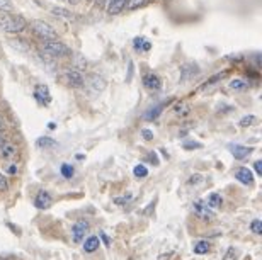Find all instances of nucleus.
I'll return each instance as SVG.
<instances>
[{"label": "nucleus", "mask_w": 262, "mask_h": 260, "mask_svg": "<svg viewBox=\"0 0 262 260\" xmlns=\"http://www.w3.org/2000/svg\"><path fill=\"white\" fill-rule=\"evenodd\" d=\"M0 260H4V258H0Z\"/></svg>", "instance_id": "obj_47"}, {"label": "nucleus", "mask_w": 262, "mask_h": 260, "mask_svg": "<svg viewBox=\"0 0 262 260\" xmlns=\"http://www.w3.org/2000/svg\"><path fill=\"white\" fill-rule=\"evenodd\" d=\"M142 134H143L145 140H152V138H153V133H152V131H148V129H143Z\"/></svg>", "instance_id": "obj_37"}, {"label": "nucleus", "mask_w": 262, "mask_h": 260, "mask_svg": "<svg viewBox=\"0 0 262 260\" xmlns=\"http://www.w3.org/2000/svg\"><path fill=\"white\" fill-rule=\"evenodd\" d=\"M34 99L39 102V104H46L48 106L51 102V94L48 90V87L46 85H36L34 89Z\"/></svg>", "instance_id": "obj_8"}, {"label": "nucleus", "mask_w": 262, "mask_h": 260, "mask_svg": "<svg viewBox=\"0 0 262 260\" xmlns=\"http://www.w3.org/2000/svg\"><path fill=\"white\" fill-rule=\"evenodd\" d=\"M17 170H19V169H17V165H14V164H12V165H7V169H6L7 174H11V175H16V174H17Z\"/></svg>", "instance_id": "obj_35"}, {"label": "nucleus", "mask_w": 262, "mask_h": 260, "mask_svg": "<svg viewBox=\"0 0 262 260\" xmlns=\"http://www.w3.org/2000/svg\"><path fill=\"white\" fill-rule=\"evenodd\" d=\"M228 150L232 151V155L235 157L237 160H243L252 153V148H247V146H240V145H230Z\"/></svg>", "instance_id": "obj_10"}, {"label": "nucleus", "mask_w": 262, "mask_h": 260, "mask_svg": "<svg viewBox=\"0 0 262 260\" xmlns=\"http://www.w3.org/2000/svg\"><path fill=\"white\" fill-rule=\"evenodd\" d=\"M252 123H255L254 116H245V118L240 121V126H249V124H252Z\"/></svg>", "instance_id": "obj_31"}, {"label": "nucleus", "mask_w": 262, "mask_h": 260, "mask_svg": "<svg viewBox=\"0 0 262 260\" xmlns=\"http://www.w3.org/2000/svg\"><path fill=\"white\" fill-rule=\"evenodd\" d=\"M201 146H203V145H201V143H184V148H186V150H191V148H201Z\"/></svg>", "instance_id": "obj_36"}, {"label": "nucleus", "mask_w": 262, "mask_h": 260, "mask_svg": "<svg viewBox=\"0 0 262 260\" xmlns=\"http://www.w3.org/2000/svg\"><path fill=\"white\" fill-rule=\"evenodd\" d=\"M150 155H152V157H150V162H152V164H158V159H157V157H155V153H150Z\"/></svg>", "instance_id": "obj_40"}, {"label": "nucleus", "mask_w": 262, "mask_h": 260, "mask_svg": "<svg viewBox=\"0 0 262 260\" xmlns=\"http://www.w3.org/2000/svg\"><path fill=\"white\" fill-rule=\"evenodd\" d=\"M60 172H62V175H63L65 179H72V177H73V174H75L73 167H72V165H68V164H63V165H62V169H60Z\"/></svg>", "instance_id": "obj_23"}, {"label": "nucleus", "mask_w": 262, "mask_h": 260, "mask_svg": "<svg viewBox=\"0 0 262 260\" xmlns=\"http://www.w3.org/2000/svg\"><path fill=\"white\" fill-rule=\"evenodd\" d=\"M87 85L91 87V90H94V92H101V90H104L106 82H104V78L99 75H91L89 77Z\"/></svg>", "instance_id": "obj_14"}, {"label": "nucleus", "mask_w": 262, "mask_h": 260, "mask_svg": "<svg viewBox=\"0 0 262 260\" xmlns=\"http://www.w3.org/2000/svg\"><path fill=\"white\" fill-rule=\"evenodd\" d=\"M107 4V0H96V4H97V6H99V4H101V6H102V4Z\"/></svg>", "instance_id": "obj_45"}, {"label": "nucleus", "mask_w": 262, "mask_h": 260, "mask_svg": "<svg viewBox=\"0 0 262 260\" xmlns=\"http://www.w3.org/2000/svg\"><path fill=\"white\" fill-rule=\"evenodd\" d=\"M12 9L14 6L11 0H0V11L2 12H12Z\"/></svg>", "instance_id": "obj_27"}, {"label": "nucleus", "mask_w": 262, "mask_h": 260, "mask_svg": "<svg viewBox=\"0 0 262 260\" xmlns=\"http://www.w3.org/2000/svg\"><path fill=\"white\" fill-rule=\"evenodd\" d=\"M163 108H165V102H162V104H157L155 108L148 109L147 113H145L143 119H147V121H153V119H157L158 116H160L162 111H163Z\"/></svg>", "instance_id": "obj_15"}, {"label": "nucleus", "mask_w": 262, "mask_h": 260, "mask_svg": "<svg viewBox=\"0 0 262 260\" xmlns=\"http://www.w3.org/2000/svg\"><path fill=\"white\" fill-rule=\"evenodd\" d=\"M209 252V243L208 241H198V243L194 245V253L198 255H204Z\"/></svg>", "instance_id": "obj_21"}, {"label": "nucleus", "mask_w": 262, "mask_h": 260, "mask_svg": "<svg viewBox=\"0 0 262 260\" xmlns=\"http://www.w3.org/2000/svg\"><path fill=\"white\" fill-rule=\"evenodd\" d=\"M26 26L27 24H26L24 17H21V16H12V14H9V12L0 16V29L6 32H11V34L24 31Z\"/></svg>", "instance_id": "obj_1"}, {"label": "nucleus", "mask_w": 262, "mask_h": 260, "mask_svg": "<svg viewBox=\"0 0 262 260\" xmlns=\"http://www.w3.org/2000/svg\"><path fill=\"white\" fill-rule=\"evenodd\" d=\"M32 31L36 32V36L43 39H55L56 38V31L53 26H50L45 21H34L32 22Z\"/></svg>", "instance_id": "obj_3"}, {"label": "nucleus", "mask_w": 262, "mask_h": 260, "mask_svg": "<svg viewBox=\"0 0 262 260\" xmlns=\"http://www.w3.org/2000/svg\"><path fill=\"white\" fill-rule=\"evenodd\" d=\"M206 204H208L211 210H218V207H222V196L216 194V192H211L208 196V202Z\"/></svg>", "instance_id": "obj_18"}, {"label": "nucleus", "mask_w": 262, "mask_h": 260, "mask_svg": "<svg viewBox=\"0 0 262 260\" xmlns=\"http://www.w3.org/2000/svg\"><path fill=\"white\" fill-rule=\"evenodd\" d=\"M133 174H135V177L143 179V177H147V175H148V169L145 165H137L133 169Z\"/></svg>", "instance_id": "obj_22"}, {"label": "nucleus", "mask_w": 262, "mask_h": 260, "mask_svg": "<svg viewBox=\"0 0 262 260\" xmlns=\"http://www.w3.org/2000/svg\"><path fill=\"white\" fill-rule=\"evenodd\" d=\"M14 155H16V146H14L12 143H6L4 146H0V157H2V159L9 160L12 159Z\"/></svg>", "instance_id": "obj_17"}, {"label": "nucleus", "mask_w": 262, "mask_h": 260, "mask_svg": "<svg viewBox=\"0 0 262 260\" xmlns=\"http://www.w3.org/2000/svg\"><path fill=\"white\" fill-rule=\"evenodd\" d=\"M193 213L198 218H201V220H206V221L214 218V213L211 211V207H209L204 201H196L193 204Z\"/></svg>", "instance_id": "obj_4"}, {"label": "nucleus", "mask_w": 262, "mask_h": 260, "mask_svg": "<svg viewBox=\"0 0 262 260\" xmlns=\"http://www.w3.org/2000/svg\"><path fill=\"white\" fill-rule=\"evenodd\" d=\"M70 2H77V0H70Z\"/></svg>", "instance_id": "obj_46"}, {"label": "nucleus", "mask_w": 262, "mask_h": 260, "mask_svg": "<svg viewBox=\"0 0 262 260\" xmlns=\"http://www.w3.org/2000/svg\"><path fill=\"white\" fill-rule=\"evenodd\" d=\"M176 113L179 116H186L187 113H189V108H187L186 104H177L176 106Z\"/></svg>", "instance_id": "obj_28"}, {"label": "nucleus", "mask_w": 262, "mask_h": 260, "mask_svg": "<svg viewBox=\"0 0 262 260\" xmlns=\"http://www.w3.org/2000/svg\"><path fill=\"white\" fill-rule=\"evenodd\" d=\"M87 231H89V223L87 221H77L75 223L73 228H72V236H73L75 243H80Z\"/></svg>", "instance_id": "obj_5"}, {"label": "nucleus", "mask_w": 262, "mask_h": 260, "mask_svg": "<svg viewBox=\"0 0 262 260\" xmlns=\"http://www.w3.org/2000/svg\"><path fill=\"white\" fill-rule=\"evenodd\" d=\"M37 145H39V146H55V141L50 140V138H39Z\"/></svg>", "instance_id": "obj_30"}, {"label": "nucleus", "mask_w": 262, "mask_h": 260, "mask_svg": "<svg viewBox=\"0 0 262 260\" xmlns=\"http://www.w3.org/2000/svg\"><path fill=\"white\" fill-rule=\"evenodd\" d=\"M41 49L45 51L46 55H50V57H68L72 51L67 44L60 43V41H55V39H45L43 44H41Z\"/></svg>", "instance_id": "obj_2"}, {"label": "nucleus", "mask_w": 262, "mask_h": 260, "mask_svg": "<svg viewBox=\"0 0 262 260\" xmlns=\"http://www.w3.org/2000/svg\"><path fill=\"white\" fill-rule=\"evenodd\" d=\"M131 77H133V63L129 62V72H128V82L131 80Z\"/></svg>", "instance_id": "obj_41"}, {"label": "nucleus", "mask_w": 262, "mask_h": 260, "mask_svg": "<svg viewBox=\"0 0 262 260\" xmlns=\"http://www.w3.org/2000/svg\"><path fill=\"white\" fill-rule=\"evenodd\" d=\"M53 204V199L46 190H41V192H37V196L34 197V206L37 210H48V207Z\"/></svg>", "instance_id": "obj_6"}, {"label": "nucleus", "mask_w": 262, "mask_h": 260, "mask_svg": "<svg viewBox=\"0 0 262 260\" xmlns=\"http://www.w3.org/2000/svg\"><path fill=\"white\" fill-rule=\"evenodd\" d=\"M126 2L128 0H107V14H111V16L119 14L126 7Z\"/></svg>", "instance_id": "obj_13"}, {"label": "nucleus", "mask_w": 262, "mask_h": 260, "mask_svg": "<svg viewBox=\"0 0 262 260\" xmlns=\"http://www.w3.org/2000/svg\"><path fill=\"white\" fill-rule=\"evenodd\" d=\"M131 199H133V197H131V194H126V197H118L114 202H116V204H124V202H129Z\"/></svg>", "instance_id": "obj_32"}, {"label": "nucleus", "mask_w": 262, "mask_h": 260, "mask_svg": "<svg viewBox=\"0 0 262 260\" xmlns=\"http://www.w3.org/2000/svg\"><path fill=\"white\" fill-rule=\"evenodd\" d=\"M235 258H237V252H235V248L230 247V248L227 250V253H225L223 260H235Z\"/></svg>", "instance_id": "obj_29"}, {"label": "nucleus", "mask_w": 262, "mask_h": 260, "mask_svg": "<svg viewBox=\"0 0 262 260\" xmlns=\"http://www.w3.org/2000/svg\"><path fill=\"white\" fill-rule=\"evenodd\" d=\"M143 85L150 90H160L162 89V80L153 73H148V75L143 77Z\"/></svg>", "instance_id": "obj_9"}, {"label": "nucleus", "mask_w": 262, "mask_h": 260, "mask_svg": "<svg viewBox=\"0 0 262 260\" xmlns=\"http://www.w3.org/2000/svg\"><path fill=\"white\" fill-rule=\"evenodd\" d=\"M51 14H55V16H58V17H63V19H72L73 17V14L67 11V9H62V7H53L51 9Z\"/></svg>", "instance_id": "obj_19"}, {"label": "nucleus", "mask_w": 262, "mask_h": 260, "mask_svg": "<svg viewBox=\"0 0 262 260\" xmlns=\"http://www.w3.org/2000/svg\"><path fill=\"white\" fill-rule=\"evenodd\" d=\"M199 180H203V177H201V175H193V177L189 179V185H198Z\"/></svg>", "instance_id": "obj_34"}, {"label": "nucleus", "mask_w": 262, "mask_h": 260, "mask_svg": "<svg viewBox=\"0 0 262 260\" xmlns=\"http://www.w3.org/2000/svg\"><path fill=\"white\" fill-rule=\"evenodd\" d=\"M147 2H148V0H128V2H126V6H128V9H131V11H133V9L143 7Z\"/></svg>", "instance_id": "obj_25"}, {"label": "nucleus", "mask_w": 262, "mask_h": 260, "mask_svg": "<svg viewBox=\"0 0 262 260\" xmlns=\"http://www.w3.org/2000/svg\"><path fill=\"white\" fill-rule=\"evenodd\" d=\"M6 190H7V180L0 174V192H6Z\"/></svg>", "instance_id": "obj_33"}, {"label": "nucleus", "mask_w": 262, "mask_h": 260, "mask_svg": "<svg viewBox=\"0 0 262 260\" xmlns=\"http://www.w3.org/2000/svg\"><path fill=\"white\" fill-rule=\"evenodd\" d=\"M247 83L245 82H242V80H233L232 83H230V89L232 90H237V92H240V90H247Z\"/></svg>", "instance_id": "obj_24"}, {"label": "nucleus", "mask_w": 262, "mask_h": 260, "mask_svg": "<svg viewBox=\"0 0 262 260\" xmlns=\"http://www.w3.org/2000/svg\"><path fill=\"white\" fill-rule=\"evenodd\" d=\"M4 129H6V121L0 118V131H4Z\"/></svg>", "instance_id": "obj_43"}, {"label": "nucleus", "mask_w": 262, "mask_h": 260, "mask_svg": "<svg viewBox=\"0 0 262 260\" xmlns=\"http://www.w3.org/2000/svg\"><path fill=\"white\" fill-rule=\"evenodd\" d=\"M254 169H255V172H257V174H262V162L260 160H257L255 162V164H254Z\"/></svg>", "instance_id": "obj_38"}, {"label": "nucleus", "mask_w": 262, "mask_h": 260, "mask_svg": "<svg viewBox=\"0 0 262 260\" xmlns=\"http://www.w3.org/2000/svg\"><path fill=\"white\" fill-rule=\"evenodd\" d=\"M101 236H102V240H104V243L107 245V247H109V238H107V235L106 233H101Z\"/></svg>", "instance_id": "obj_42"}, {"label": "nucleus", "mask_w": 262, "mask_h": 260, "mask_svg": "<svg viewBox=\"0 0 262 260\" xmlns=\"http://www.w3.org/2000/svg\"><path fill=\"white\" fill-rule=\"evenodd\" d=\"M97 248H99V238H97V236H89V238L83 241V250H85L87 253L96 252Z\"/></svg>", "instance_id": "obj_16"}, {"label": "nucleus", "mask_w": 262, "mask_h": 260, "mask_svg": "<svg viewBox=\"0 0 262 260\" xmlns=\"http://www.w3.org/2000/svg\"><path fill=\"white\" fill-rule=\"evenodd\" d=\"M65 77H67V80L72 87H82L83 85V75L78 70L68 68V70H65Z\"/></svg>", "instance_id": "obj_7"}, {"label": "nucleus", "mask_w": 262, "mask_h": 260, "mask_svg": "<svg viewBox=\"0 0 262 260\" xmlns=\"http://www.w3.org/2000/svg\"><path fill=\"white\" fill-rule=\"evenodd\" d=\"M199 68L196 67V65L189 63V65H184V67L181 68V80H191V78H194L196 75H198Z\"/></svg>", "instance_id": "obj_12"}, {"label": "nucleus", "mask_w": 262, "mask_h": 260, "mask_svg": "<svg viewBox=\"0 0 262 260\" xmlns=\"http://www.w3.org/2000/svg\"><path fill=\"white\" fill-rule=\"evenodd\" d=\"M172 255H174V252H168V253H162L160 257H158V260H168L172 257Z\"/></svg>", "instance_id": "obj_39"}, {"label": "nucleus", "mask_w": 262, "mask_h": 260, "mask_svg": "<svg viewBox=\"0 0 262 260\" xmlns=\"http://www.w3.org/2000/svg\"><path fill=\"white\" fill-rule=\"evenodd\" d=\"M250 230H252V233H255V235H262V223L260 220H254L250 223Z\"/></svg>", "instance_id": "obj_26"}, {"label": "nucleus", "mask_w": 262, "mask_h": 260, "mask_svg": "<svg viewBox=\"0 0 262 260\" xmlns=\"http://www.w3.org/2000/svg\"><path fill=\"white\" fill-rule=\"evenodd\" d=\"M235 177H237V180H240V182L245 184V185H250L252 182H254V175H252L250 169H247V167H242V169H238L235 172Z\"/></svg>", "instance_id": "obj_11"}, {"label": "nucleus", "mask_w": 262, "mask_h": 260, "mask_svg": "<svg viewBox=\"0 0 262 260\" xmlns=\"http://www.w3.org/2000/svg\"><path fill=\"white\" fill-rule=\"evenodd\" d=\"M6 143H7V140L2 136V134H0V146H4V145H6Z\"/></svg>", "instance_id": "obj_44"}, {"label": "nucleus", "mask_w": 262, "mask_h": 260, "mask_svg": "<svg viewBox=\"0 0 262 260\" xmlns=\"http://www.w3.org/2000/svg\"><path fill=\"white\" fill-rule=\"evenodd\" d=\"M150 41H147L145 38H135V48L138 51H148L150 49Z\"/></svg>", "instance_id": "obj_20"}]
</instances>
